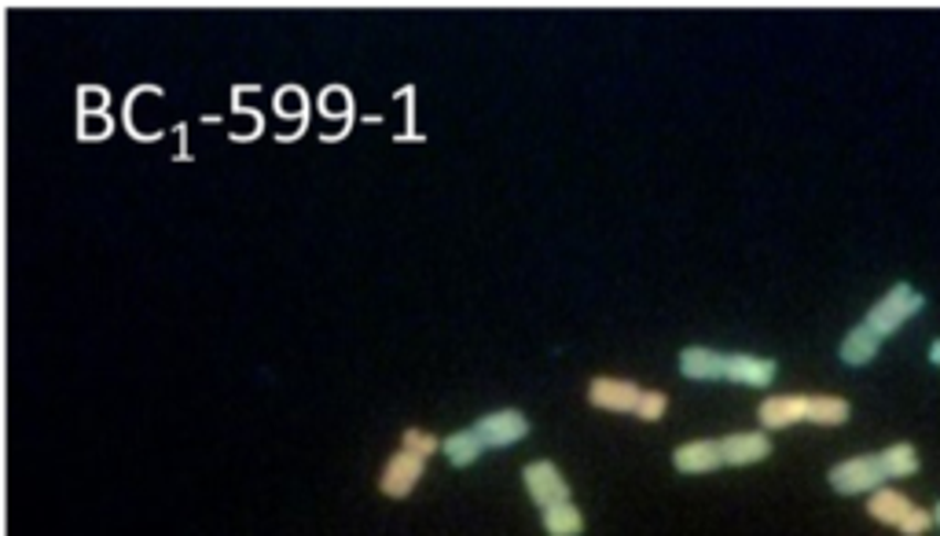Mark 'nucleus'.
Masks as SVG:
<instances>
[{
  "instance_id": "1",
  "label": "nucleus",
  "mask_w": 940,
  "mask_h": 536,
  "mask_svg": "<svg viewBox=\"0 0 940 536\" xmlns=\"http://www.w3.org/2000/svg\"><path fill=\"white\" fill-rule=\"evenodd\" d=\"M922 309H926V294L915 291L911 283H897V287H889L886 294H881V302L870 305L864 324L875 327L881 338H889V335H897L911 316H919Z\"/></svg>"
},
{
  "instance_id": "2",
  "label": "nucleus",
  "mask_w": 940,
  "mask_h": 536,
  "mask_svg": "<svg viewBox=\"0 0 940 536\" xmlns=\"http://www.w3.org/2000/svg\"><path fill=\"white\" fill-rule=\"evenodd\" d=\"M831 488L842 496H859V493H878L881 485L889 482L886 466H881V455H853L838 466H831Z\"/></svg>"
},
{
  "instance_id": "3",
  "label": "nucleus",
  "mask_w": 940,
  "mask_h": 536,
  "mask_svg": "<svg viewBox=\"0 0 940 536\" xmlns=\"http://www.w3.org/2000/svg\"><path fill=\"white\" fill-rule=\"evenodd\" d=\"M522 482L530 488V496L536 500V507H552V504H566L570 500V482L563 477V471L552 460H536L522 471Z\"/></svg>"
},
{
  "instance_id": "4",
  "label": "nucleus",
  "mask_w": 940,
  "mask_h": 536,
  "mask_svg": "<svg viewBox=\"0 0 940 536\" xmlns=\"http://www.w3.org/2000/svg\"><path fill=\"white\" fill-rule=\"evenodd\" d=\"M422 471H427V460H422V455H416V452H408V449H400V452L389 455V463L383 466L378 488H383L386 496H394V500H405L411 488L419 485Z\"/></svg>"
},
{
  "instance_id": "5",
  "label": "nucleus",
  "mask_w": 940,
  "mask_h": 536,
  "mask_svg": "<svg viewBox=\"0 0 940 536\" xmlns=\"http://www.w3.org/2000/svg\"><path fill=\"white\" fill-rule=\"evenodd\" d=\"M474 430L481 433V441L489 449H508V444H519L525 433H530V419H525L519 408H500L492 416H481Z\"/></svg>"
},
{
  "instance_id": "6",
  "label": "nucleus",
  "mask_w": 940,
  "mask_h": 536,
  "mask_svg": "<svg viewBox=\"0 0 940 536\" xmlns=\"http://www.w3.org/2000/svg\"><path fill=\"white\" fill-rule=\"evenodd\" d=\"M639 397H644V390H639L636 382H628V379H610V375H599V379L588 382V401L595 408H603V412H636Z\"/></svg>"
},
{
  "instance_id": "7",
  "label": "nucleus",
  "mask_w": 940,
  "mask_h": 536,
  "mask_svg": "<svg viewBox=\"0 0 940 536\" xmlns=\"http://www.w3.org/2000/svg\"><path fill=\"white\" fill-rule=\"evenodd\" d=\"M720 452H724L728 466H750L772 455V441H767V430H742L720 438Z\"/></svg>"
},
{
  "instance_id": "8",
  "label": "nucleus",
  "mask_w": 940,
  "mask_h": 536,
  "mask_svg": "<svg viewBox=\"0 0 940 536\" xmlns=\"http://www.w3.org/2000/svg\"><path fill=\"white\" fill-rule=\"evenodd\" d=\"M756 419H761L764 430H790L794 423H808V397H797V393L767 397V401L756 408Z\"/></svg>"
},
{
  "instance_id": "9",
  "label": "nucleus",
  "mask_w": 940,
  "mask_h": 536,
  "mask_svg": "<svg viewBox=\"0 0 940 536\" xmlns=\"http://www.w3.org/2000/svg\"><path fill=\"white\" fill-rule=\"evenodd\" d=\"M676 364H680L683 379H691V382H717L728 375V357L709 346H687Z\"/></svg>"
},
{
  "instance_id": "10",
  "label": "nucleus",
  "mask_w": 940,
  "mask_h": 536,
  "mask_svg": "<svg viewBox=\"0 0 940 536\" xmlns=\"http://www.w3.org/2000/svg\"><path fill=\"white\" fill-rule=\"evenodd\" d=\"M672 466L680 474H713L717 466H724V452L720 441H687L672 452Z\"/></svg>"
},
{
  "instance_id": "11",
  "label": "nucleus",
  "mask_w": 940,
  "mask_h": 536,
  "mask_svg": "<svg viewBox=\"0 0 940 536\" xmlns=\"http://www.w3.org/2000/svg\"><path fill=\"white\" fill-rule=\"evenodd\" d=\"M779 375V364L767 357H750V353H735L728 357V375L724 379L742 382V386H772Z\"/></svg>"
},
{
  "instance_id": "12",
  "label": "nucleus",
  "mask_w": 940,
  "mask_h": 536,
  "mask_svg": "<svg viewBox=\"0 0 940 536\" xmlns=\"http://www.w3.org/2000/svg\"><path fill=\"white\" fill-rule=\"evenodd\" d=\"M911 511H915L911 496H904V493H897V488H886V485H881L878 493H870V500H867V515L875 522H881V526L900 529V522L908 518Z\"/></svg>"
},
{
  "instance_id": "13",
  "label": "nucleus",
  "mask_w": 940,
  "mask_h": 536,
  "mask_svg": "<svg viewBox=\"0 0 940 536\" xmlns=\"http://www.w3.org/2000/svg\"><path fill=\"white\" fill-rule=\"evenodd\" d=\"M878 349H881V335L870 324H856L842 338V360L848 364V368H864V364H870L878 357Z\"/></svg>"
},
{
  "instance_id": "14",
  "label": "nucleus",
  "mask_w": 940,
  "mask_h": 536,
  "mask_svg": "<svg viewBox=\"0 0 940 536\" xmlns=\"http://www.w3.org/2000/svg\"><path fill=\"white\" fill-rule=\"evenodd\" d=\"M489 444L481 441V433L474 430V427H467V430H456V433H449V438L441 441V452H445V460H449L452 466H470L478 460L481 452H485Z\"/></svg>"
},
{
  "instance_id": "15",
  "label": "nucleus",
  "mask_w": 940,
  "mask_h": 536,
  "mask_svg": "<svg viewBox=\"0 0 940 536\" xmlns=\"http://www.w3.org/2000/svg\"><path fill=\"white\" fill-rule=\"evenodd\" d=\"M848 401L845 397H831V393H819V397H808V423L816 427H842L848 423Z\"/></svg>"
},
{
  "instance_id": "16",
  "label": "nucleus",
  "mask_w": 940,
  "mask_h": 536,
  "mask_svg": "<svg viewBox=\"0 0 940 536\" xmlns=\"http://www.w3.org/2000/svg\"><path fill=\"white\" fill-rule=\"evenodd\" d=\"M544 529L547 536H581L584 533V515L570 504H552L544 507Z\"/></svg>"
},
{
  "instance_id": "17",
  "label": "nucleus",
  "mask_w": 940,
  "mask_h": 536,
  "mask_svg": "<svg viewBox=\"0 0 940 536\" xmlns=\"http://www.w3.org/2000/svg\"><path fill=\"white\" fill-rule=\"evenodd\" d=\"M878 455H881V466H886L889 477H911V474H919V466H922L919 452H915V444H908V441L889 444V449H881Z\"/></svg>"
},
{
  "instance_id": "18",
  "label": "nucleus",
  "mask_w": 940,
  "mask_h": 536,
  "mask_svg": "<svg viewBox=\"0 0 940 536\" xmlns=\"http://www.w3.org/2000/svg\"><path fill=\"white\" fill-rule=\"evenodd\" d=\"M400 449H408V452H416V455H422V460H430L434 452H441V441L434 438V433H427V430H405V438H400Z\"/></svg>"
},
{
  "instance_id": "19",
  "label": "nucleus",
  "mask_w": 940,
  "mask_h": 536,
  "mask_svg": "<svg viewBox=\"0 0 940 536\" xmlns=\"http://www.w3.org/2000/svg\"><path fill=\"white\" fill-rule=\"evenodd\" d=\"M665 412H669V397H665L661 390H644V397H639L636 416L647 419V423H658Z\"/></svg>"
},
{
  "instance_id": "20",
  "label": "nucleus",
  "mask_w": 940,
  "mask_h": 536,
  "mask_svg": "<svg viewBox=\"0 0 940 536\" xmlns=\"http://www.w3.org/2000/svg\"><path fill=\"white\" fill-rule=\"evenodd\" d=\"M933 526H937V522H933V511H926V507H915L911 515L900 522V533H904V536H926V533H930Z\"/></svg>"
},
{
  "instance_id": "21",
  "label": "nucleus",
  "mask_w": 940,
  "mask_h": 536,
  "mask_svg": "<svg viewBox=\"0 0 940 536\" xmlns=\"http://www.w3.org/2000/svg\"><path fill=\"white\" fill-rule=\"evenodd\" d=\"M930 360H933V364H937V368H940V338H937V341H933V346H930Z\"/></svg>"
},
{
  "instance_id": "22",
  "label": "nucleus",
  "mask_w": 940,
  "mask_h": 536,
  "mask_svg": "<svg viewBox=\"0 0 940 536\" xmlns=\"http://www.w3.org/2000/svg\"><path fill=\"white\" fill-rule=\"evenodd\" d=\"M933 522H937V526H940V504L933 507Z\"/></svg>"
}]
</instances>
